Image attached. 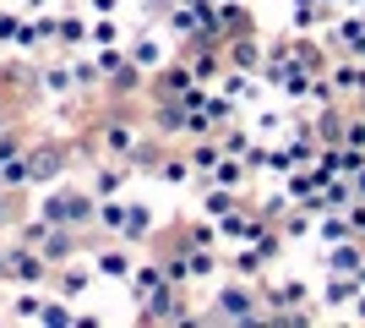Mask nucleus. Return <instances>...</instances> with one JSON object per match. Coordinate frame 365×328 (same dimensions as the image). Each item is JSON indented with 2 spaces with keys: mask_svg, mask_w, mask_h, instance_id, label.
Segmentation results:
<instances>
[]
</instances>
